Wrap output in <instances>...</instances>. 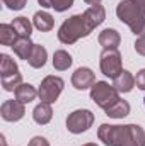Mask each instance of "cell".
Returning a JSON list of instances; mask_svg holds the SVG:
<instances>
[{
  "label": "cell",
  "instance_id": "1",
  "mask_svg": "<svg viewBox=\"0 0 145 146\" xmlns=\"http://www.w3.org/2000/svg\"><path fill=\"white\" fill-rule=\"evenodd\" d=\"M116 15L132 29L133 34L145 36V14L133 0H121L116 7Z\"/></svg>",
  "mask_w": 145,
  "mask_h": 146
},
{
  "label": "cell",
  "instance_id": "2",
  "mask_svg": "<svg viewBox=\"0 0 145 146\" xmlns=\"http://www.w3.org/2000/svg\"><path fill=\"white\" fill-rule=\"evenodd\" d=\"M92 33V27L89 26L87 19L84 17V14H77L68 17L58 29V39L63 44H73L75 41H79L80 37H85Z\"/></svg>",
  "mask_w": 145,
  "mask_h": 146
},
{
  "label": "cell",
  "instance_id": "3",
  "mask_svg": "<svg viewBox=\"0 0 145 146\" xmlns=\"http://www.w3.org/2000/svg\"><path fill=\"white\" fill-rule=\"evenodd\" d=\"M119 92L109 85L106 82H96L92 87H91V99L101 107V109H108L109 106H113L116 100H119Z\"/></svg>",
  "mask_w": 145,
  "mask_h": 146
},
{
  "label": "cell",
  "instance_id": "4",
  "mask_svg": "<svg viewBox=\"0 0 145 146\" xmlns=\"http://www.w3.org/2000/svg\"><path fill=\"white\" fill-rule=\"evenodd\" d=\"M63 85H65V83H63V80H62L60 76H55V75L46 76V78L41 82L39 90H38L39 99H41L43 102L53 104V102L60 97V94H62V90H63Z\"/></svg>",
  "mask_w": 145,
  "mask_h": 146
},
{
  "label": "cell",
  "instance_id": "5",
  "mask_svg": "<svg viewBox=\"0 0 145 146\" xmlns=\"http://www.w3.org/2000/svg\"><path fill=\"white\" fill-rule=\"evenodd\" d=\"M99 65H101V72L104 73L106 76L113 78V80L123 72V66H121V54H119L118 49H104V51L101 53Z\"/></svg>",
  "mask_w": 145,
  "mask_h": 146
},
{
  "label": "cell",
  "instance_id": "6",
  "mask_svg": "<svg viewBox=\"0 0 145 146\" xmlns=\"http://www.w3.org/2000/svg\"><path fill=\"white\" fill-rule=\"evenodd\" d=\"M94 122V114L87 109H79L73 110L72 114H68L67 117V129L73 134H80L84 131H87Z\"/></svg>",
  "mask_w": 145,
  "mask_h": 146
},
{
  "label": "cell",
  "instance_id": "7",
  "mask_svg": "<svg viewBox=\"0 0 145 146\" xmlns=\"http://www.w3.org/2000/svg\"><path fill=\"white\" fill-rule=\"evenodd\" d=\"M97 138L108 146H119L123 138V126L101 124L97 129Z\"/></svg>",
  "mask_w": 145,
  "mask_h": 146
},
{
  "label": "cell",
  "instance_id": "8",
  "mask_svg": "<svg viewBox=\"0 0 145 146\" xmlns=\"http://www.w3.org/2000/svg\"><path fill=\"white\" fill-rule=\"evenodd\" d=\"M119 146H145V131L137 124L123 126V138Z\"/></svg>",
  "mask_w": 145,
  "mask_h": 146
},
{
  "label": "cell",
  "instance_id": "9",
  "mask_svg": "<svg viewBox=\"0 0 145 146\" xmlns=\"http://www.w3.org/2000/svg\"><path fill=\"white\" fill-rule=\"evenodd\" d=\"M0 114H2V119L7 121V122H15V121H21L26 114L24 109V104L19 102L17 99L15 100H5L0 107Z\"/></svg>",
  "mask_w": 145,
  "mask_h": 146
},
{
  "label": "cell",
  "instance_id": "10",
  "mask_svg": "<svg viewBox=\"0 0 145 146\" xmlns=\"http://www.w3.org/2000/svg\"><path fill=\"white\" fill-rule=\"evenodd\" d=\"M94 80H96V76H94L92 70L85 68V66L77 68L75 73L72 75V85L77 90H87V88H91L94 85Z\"/></svg>",
  "mask_w": 145,
  "mask_h": 146
},
{
  "label": "cell",
  "instance_id": "11",
  "mask_svg": "<svg viewBox=\"0 0 145 146\" xmlns=\"http://www.w3.org/2000/svg\"><path fill=\"white\" fill-rule=\"evenodd\" d=\"M135 85H137V83H135V76H133L130 72H126V70H123V72L113 80V87H114L119 94L132 92Z\"/></svg>",
  "mask_w": 145,
  "mask_h": 146
},
{
  "label": "cell",
  "instance_id": "12",
  "mask_svg": "<svg viewBox=\"0 0 145 146\" xmlns=\"http://www.w3.org/2000/svg\"><path fill=\"white\" fill-rule=\"evenodd\" d=\"M84 17L87 19L89 26L94 29V27H97L99 24H103V22H104V19H106V10H104V7H103V5L96 3V5H91V7L84 12Z\"/></svg>",
  "mask_w": 145,
  "mask_h": 146
},
{
  "label": "cell",
  "instance_id": "13",
  "mask_svg": "<svg viewBox=\"0 0 145 146\" xmlns=\"http://www.w3.org/2000/svg\"><path fill=\"white\" fill-rule=\"evenodd\" d=\"M97 41L104 49H116L121 42V37H119V33L116 29H104L99 34Z\"/></svg>",
  "mask_w": 145,
  "mask_h": 146
},
{
  "label": "cell",
  "instance_id": "14",
  "mask_svg": "<svg viewBox=\"0 0 145 146\" xmlns=\"http://www.w3.org/2000/svg\"><path fill=\"white\" fill-rule=\"evenodd\" d=\"M12 49H14V53L21 58V60H29V56H31V53H33V48H34V42L29 39V37H19L12 46H10Z\"/></svg>",
  "mask_w": 145,
  "mask_h": 146
},
{
  "label": "cell",
  "instance_id": "15",
  "mask_svg": "<svg viewBox=\"0 0 145 146\" xmlns=\"http://www.w3.org/2000/svg\"><path fill=\"white\" fill-rule=\"evenodd\" d=\"M51 117H53V109H51V104H48V102H41L39 106L34 107L33 110V119H34V122L38 124H48L50 121H51Z\"/></svg>",
  "mask_w": 145,
  "mask_h": 146
},
{
  "label": "cell",
  "instance_id": "16",
  "mask_svg": "<svg viewBox=\"0 0 145 146\" xmlns=\"http://www.w3.org/2000/svg\"><path fill=\"white\" fill-rule=\"evenodd\" d=\"M14 94H15V99H17L19 102H22V104H29V102H33L38 95H39L38 90L33 87V85H29V83H21Z\"/></svg>",
  "mask_w": 145,
  "mask_h": 146
},
{
  "label": "cell",
  "instance_id": "17",
  "mask_svg": "<svg viewBox=\"0 0 145 146\" xmlns=\"http://www.w3.org/2000/svg\"><path fill=\"white\" fill-rule=\"evenodd\" d=\"M33 24H34L36 29L43 31V33H48V31L53 29L55 21H53L51 14H48V12H44V10H39V12L34 14V17H33Z\"/></svg>",
  "mask_w": 145,
  "mask_h": 146
},
{
  "label": "cell",
  "instance_id": "18",
  "mask_svg": "<svg viewBox=\"0 0 145 146\" xmlns=\"http://www.w3.org/2000/svg\"><path fill=\"white\" fill-rule=\"evenodd\" d=\"M0 73H2V78H10V76L21 75L17 63L9 54H2L0 56Z\"/></svg>",
  "mask_w": 145,
  "mask_h": 146
},
{
  "label": "cell",
  "instance_id": "19",
  "mask_svg": "<svg viewBox=\"0 0 145 146\" xmlns=\"http://www.w3.org/2000/svg\"><path fill=\"white\" fill-rule=\"evenodd\" d=\"M130 114V104L123 99L116 100L113 106H109L106 109V115L113 117V119H121V117H126Z\"/></svg>",
  "mask_w": 145,
  "mask_h": 146
},
{
  "label": "cell",
  "instance_id": "20",
  "mask_svg": "<svg viewBox=\"0 0 145 146\" xmlns=\"http://www.w3.org/2000/svg\"><path fill=\"white\" fill-rule=\"evenodd\" d=\"M46 58H48V53H46L44 46H41V44H34L33 53H31L28 63H29L33 68H43L44 63H46Z\"/></svg>",
  "mask_w": 145,
  "mask_h": 146
},
{
  "label": "cell",
  "instance_id": "21",
  "mask_svg": "<svg viewBox=\"0 0 145 146\" xmlns=\"http://www.w3.org/2000/svg\"><path fill=\"white\" fill-rule=\"evenodd\" d=\"M53 66H55L56 70H60V72L68 70V68L72 66V56H70L65 49L55 51V54H53Z\"/></svg>",
  "mask_w": 145,
  "mask_h": 146
},
{
  "label": "cell",
  "instance_id": "22",
  "mask_svg": "<svg viewBox=\"0 0 145 146\" xmlns=\"http://www.w3.org/2000/svg\"><path fill=\"white\" fill-rule=\"evenodd\" d=\"M33 26L31 21L28 17H17L12 21V27L15 29V33L19 34V37H29L31 33H33Z\"/></svg>",
  "mask_w": 145,
  "mask_h": 146
},
{
  "label": "cell",
  "instance_id": "23",
  "mask_svg": "<svg viewBox=\"0 0 145 146\" xmlns=\"http://www.w3.org/2000/svg\"><path fill=\"white\" fill-rule=\"evenodd\" d=\"M19 39V34L12 27V24H2L0 26V42L3 46H12Z\"/></svg>",
  "mask_w": 145,
  "mask_h": 146
},
{
  "label": "cell",
  "instance_id": "24",
  "mask_svg": "<svg viewBox=\"0 0 145 146\" xmlns=\"http://www.w3.org/2000/svg\"><path fill=\"white\" fill-rule=\"evenodd\" d=\"M38 2L41 7H44V9L53 7L56 12H65L73 5V0H38Z\"/></svg>",
  "mask_w": 145,
  "mask_h": 146
},
{
  "label": "cell",
  "instance_id": "25",
  "mask_svg": "<svg viewBox=\"0 0 145 146\" xmlns=\"http://www.w3.org/2000/svg\"><path fill=\"white\" fill-rule=\"evenodd\" d=\"M21 83H22V76H21V75L10 76V78H2V87H3V90H7V92H15Z\"/></svg>",
  "mask_w": 145,
  "mask_h": 146
},
{
  "label": "cell",
  "instance_id": "26",
  "mask_svg": "<svg viewBox=\"0 0 145 146\" xmlns=\"http://www.w3.org/2000/svg\"><path fill=\"white\" fill-rule=\"evenodd\" d=\"M3 5H7L10 10H21L26 5V0H2Z\"/></svg>",
  "mask_w": 145,
  "mask_h": 146
},
{
  "label": "cell",
  "instance_id": "27",
  "mask_svg": "<svg viewBox=\"0 0 145 146\" xmlns=\"http://www.w3.org/2000/svg\"><path fill=\"white\" fill-rule=\"evenodd\" d=\"M135 51H137L138 54L145 56V36H140L135 41Z\"/></svg>",
  "mask_w": 145,
  "mask_h": 146
},
{
  "label": "cell",
  "instance_id": "28",
  "mask_svg": "<svg viewBox=\"0 0 145 146\" xmlns=\"http://www.w3.org/2000/svg\"><path fill=\"white\" fill-rule=\"evenodd\" d=\"M135 83H137V87H138L140 90H145V68L137 73V76H135Z\"/></svg>",
  "mask_w": 145,
  "mask_h": 146
},
{
  "label": "cell",
  "instance_id": "29",
  "mask_svg": "<svg viewBox=\"0 0 145 146\" xmlns=\"http://www.w3.org/2000/svg\"><path fill=\"white\" fill-rule=\"evenodd\" d=\"M28 146H50V143H48L46 138H43V136H34V138L29 141Z\"/></svg>",
  "mask_w": 145,
  "mask_h": 146
},
{
  "label": "cell",
  "instance_id": "30",
  "mask_svg": "<svg viewBox=\"0 0 145 146\" xmlns=\"http://www.w3.org/2000/svg\"><path fill=\"white\" fill-rule=\"evenodd\" d=\"M133 2H135L138 7H140V10H142V12L145 14V0H133Z\"/></svg>",
  "mask_w": 145,
  "mask_h": 146
},
{
  "label": "cell",
  "instance_id": "31",
  "mask_svg": "<svg viewBox=\"0 0 145 146\" xmlns=\"http://www.w3.org/2000/svg\"><path fill=\"white\" fill-rule=\"evenodd\" d=\"M85 3H89V5H96V3H99L101 0H84Z\"/></svg>",
  "mask_w": 145,
  "mask_h": 146
},
{
  "label": "cell",
  "instance_id": "32",
  "mask_svg": "<svg viewBox=\"0 0 145 146\" xmlns=\"http://www.w3.org/2000/svg\"><path fill=\"white\" fill-rule=\"evenodd\" d=\"M0 146H7V143H5V136H0Z\"/></svg>",
  "mask_w": 145,
  "mask_h": 146
},
{
  "label": "cell",
  "instance_id": "33",
  "mask_svg": "<svg viewBox=\"0 0 145 146\" xmlns=\"http://www.w3.org/2000/svg\"><path fill=\"white\" fill-rule=\"evenodd\" d=\"M82 146H97L96 143H87V145H82Z\"/></svg>",
  "mask_w": 145,
  "mask_h": 146
},
{
  "label": "cell",
  "instance_id": "34",
  "mask_svg": "<svg viewBox=\"0 0 145 146\" xmlns=\"http://www.w3.org/2000/svg\"><path fill=\"white\" fill-rule=\"evenodd\" d=\"M144 106H145V99H144Z\"/></svg>",
  "mask_w": 145,
  "mask_h": 146
}]
</instances>
